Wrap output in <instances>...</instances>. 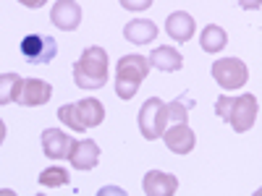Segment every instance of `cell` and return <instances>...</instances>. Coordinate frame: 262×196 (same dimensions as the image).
Returning a JSON list of instances; mask_svg holds the SVG:
<instances>
[{
  "mask_svg": "<svg viewBox=\"0 0 262 196\" xmlns=\"http://www.w3.org/2000/svg\"><path fill=\"white\" fill-rule=\"evenodd\" d=\"M215 113L221 120H226L236 134H244V131H249L254 126L259 105H257L254 94H238V97L221 94L215 100Z\"/></svg>",
  "mask_w": 262,
  "mask_h": 196,
  "instance_id": "1",
  "label": "cell"
},
{
  "mask_svg": "<svg viewBox=\"0 0 262 196\" xmlns=\"http://www.w3.org/2000/svg\"><path fill=\"white\" fill-rule=\"evenodd\" d=\"M74 84L79 89H100L107 84V53L105 47H86L74 63Z\"/></svg>",
  "mask_w": 262,
  "mask_h": 196,
  "instance_id": "2",
  "label": "cell"
},
{
  "mask_svg": "<svg viewBox=\"0 0 262 196\" xmlns=\"http://www.w3.org/2000/svg\"><path fill=\"white\" fill-rule=\"evenodd\" d=\"M149 76V60L144 55H123L116 65V94L121 100H131L137 92L142 81Z\"/></svg>",
  "mask_w": 262,
  "mask_h": 196,
  "instance_id": "3",
  "label": "cell"
},
{
  "mask_svg": "<svg viewBox=\"0 0 262 196\" xmlns=\"http://www.w3.org/2000/svg\"><path fill=\"white\" fill-rule=\"evenodd\" d=\"M58 120L63 126H69L74 131H86V128H95L105 120V107L100 100L95 97H86L79 102H69L58 107Z\"/></svg>",
  "mask_w": 262,
  "mask_h": 196,
  "instance_id": "4",
  "label": "cell"
},
{
  "mask_svg": "<svg viewBox=\"0 0 262 196\" xmlns=\"http://www.w3.org/2000/svg\"><path fill=\"white\" fill-rule=\"evenodd\" d=\"M139 131L147 141H155L163 136V131L168 126V110H165V102L160 97H149L142 110H139Z\"/></svg>",
  "mask_w": 262,
  "mask_h": 196,
  "instance_id": "5",
  "label": "cell"
},
{
  "mask_svg": "<svg viewBox=\"0 0 262 196\" xmlns=\"http://www.w3.org/2000/svg\"><path fill=\"white\" fill-rule=\"evenodd\" d=\"M212 79L215 84H221L223 89H242L249 81V68L242 58H221L212 63Z\"/></svg>",
  "mask_w": 262,
  "mask_h": 196,
  "instance_id": "6",
  "label": "cell"
},
{
  "mask_svg": "<svg viewBox=\"0 0 262 196\" xmlns=\"http://www.w3.org/2000/svg\"><path fill=\"white\" fill-rule=\"evenodd\" d=\"M21 55H24L32 65H48L53 63L55 53H58V45L53 37H42V34H27L24 39H21Z\"/></svg>",
  "mask_w": 262,
  "mask_h": 196,
  "instance_id": "7",
  "label": "cell"
},
{
  "mask_svg": "<svg viewBox=\"0 0 262 196\" xmlns=\"http://www.w3.org/2000/svg\"><path fill=\"white\" fill-rule=\"evenodd\" d=\"M50 97H53V84H48L45 79H24L16 102L21 107H39V105H48Z\"/></svg>",
  "mask_w": 262,
  "mask_h": 196,
  "instance_id": "8",
  "label": "cell"
},
{
  "mask_svg": "<svg viewBox=\"0 0 262 196\" xmlns=\"http://www.w3.org/2000/svg\"><path fill=\"white\" fill-rule=\"evenodd\" d=\"M39 144H42L45 157H50V160H69L74 139L69 134H63L60 128H45V131H42Z\"/></svg>",
  "mask_w": 262,
  "mask_h": 196,
  "instance_id": "9",
  "label": "cell"
},
{
  "mask_svg": "<svg viewBox=\"0 0 262 196\" xmlns=\"http://www.w3.org/2000/svg\"><path fill=\"white\" fill-rule=\"evenodd\" d=\"M163 141L165 146L173 152V155H189V152L196 146V136L194 131L186 123H173L163 131Z\"/></svg>",
  "mask_w": 262,
  "mask_h": 196,
  "instance_id": "10",
  "label": "cell"
},
{
  "mask_svg": "<svg viewBox=\"0 0 262 196\" xmlns=\"http://www.w3.org/2000/svg\"><path fill=\"white\" fill-rule=\"evenodd\" d=\"M50 21L60 32H74L81 24V6L76 0H58L50 11Z\"/></svg>",
  "mask_w": 262,
  "mask_h": 196,
  "instance_id": "11",
  "label": "cell"
},
{
  "mask_svg": "<svg viewBox=\"0 0 262 196\" xmlns=\"http://www.w3.org/2000/svg\"><path fill=\"white\" fill-rule=\"evenodd\" d=\"M142 191H144V196H173L179 191V178L173 173L149 170L142 181Z\"/></svg>",
  "mask_w": 262,
  "mask_h": 196,
  "instance_id": "12",
  "label": "cell"
},
{
  "mask_svg": "<svg viewBox=\"0 0 262 196\" xmlns=\"http://www.w3.org/2000/svg\"><path fill=\"white\" fill-rule=\"evenodd\" d=\"M69 162H71L76 170H92V167L100 162V146H97V141H95V139L74 141L71 155H69Z\"/></svg>",
  "mask_w": 262,
  "mask_h": 196,
  "instance_id": "13",
  "label": "cell"
},
{
  "mask_svg": "<svg viewBox=\"0 0 262 196\" xmlns=\"http://www.w3.org/2000/svg\"><path fill=\"white\" fill-rule=\"evenodd\" d=\"M194 29H196V21L186 11H173L165 18V32L173 42H189L194 37Z\"/></svg>",
  "mask_w": 262,
  "mask_h": 196,
  "instance_id": "14",
  "label": "cell"
},
{
  "mask_svg": "<svg viewBox=\"0 0 262 196\" xmlns=\"http://www.w3.org/2000/svg\"><path fill=\"white\" fill-rule=\"evenodd\" d=\"M147 60H149V68H158V71H163V74H176V71L184 68L181 53H179L176 47H168V45L155 47V50L149 53Z\"/></svg>",
  "mask_w": 262,
  "mask_h": 196,
  "instance_id": "15",
  "label": "cell"
},
{
  "mask_svg": "<svg viewBox=\"0 0 262 196\" xmlns=\"http://www.w3.org/2000/svg\"><path fill=\"white\" fill-rule=\"evenodd\" d=\"M123 37L131 45H147V42H155L158 27H155V21H149V18H134L123 27Z\"/></svg>",
  "mask_w": 262,
  "mask_h": 196,
  "instance_id": "16",
  "label": "cell"
},
{
  "mask_svg": "<svg viewBox=\"0 0 262 196\" xmlns=\"http://www.w3.org/2000/svg\"><path fill=\"white\" fill-rule=\"evenodd\" d=\"M200 45L205 53H221L226 45H228V34L226 29H221L217 24H207L200 34Z\"/></svg>",
  "mask_w": 262,
  "mask_h": 196,
  "instance_id": "17",
  "label": "cell"
},
{
  "mask_svg": "<svg viewBox=\"0 0 262 196\" xmlns=\"http://www.w3.org/2000/svg\"><path fill=\"white\" fill-rule=\"evenodd\" d=\"M21 81H24V79H21L18 74H3V76H0V107L16 102L18 89H21Z\"/></svg>",
  "mask_w": 262,
  "mask_h": 196,
  "instance_id": "18",
  "label": "cell"
},
{
  "mask_svg": "<svg viewBox=\"0 0 262 196\" xmlns=\"http://www.w3.org/2000/svg\"><path fill=\"white\" fill-rule=\"evenodd\" d=\"M71 181V173L66 167H45L39 173V186L42 188H60V186H69Z\"/></svg>",
  "mask_w": 262,
  "mask_h": 196,
  "instance_id": "19",
  "label": "cell"
},
{
  "mask_svg": "<svg viewBox=\"0 0 262 196\" xmlns=\"http://www.w3.org/2000/svg\"><path fill=\"white\" fill-rule=\"evenodd\" d=\"M165 110H168V126H173V123H186V118H189V110H186V105H184L181 100L165 102ZM168 126H165V128H168Z\"/></svg>",
  "mask_w": 262,
  "mask_h": 196,
  "instance_id": "20",
  "label": "cell"
},
{
  "mask_svg": "<svg viewBox=\"0 0 262 196\" xmlns=\"http://www.w3.org/2000/svg\"><path fill=\"white\" fill-rule=\"evenodd\" d=\"M118 3L126 8V11H147L152 6V0H118Z\"/></svg>",
  "mask_w": 262,
  "mask_h": 196,
  "instance_id": "21",
  "label": "cell"
},
{
  "mask_svg": "<svg viewBox=\"0 0 262 196\" xmlns=\"http://www.w3.org/2000/svg\"><path fill=\"white\" fill-rule=\"evenodd\" d=\"M238 6H242L244 11H259L262 8V0H236Z\"/></svg>",
  "mask_w": 262,
  "mask_h": 196,
  "instance_id": "22",
  "label": "cell"
},
{
  "mask_svg": "<svg viewBox=\"0 0 262 196\" xmlns=\"http://www.w3.org/2000/svg\"><path fill=\"white\" fill-rule=\"evenodd\" d=\"M18 3L24 6V8H42V6L48 3V0H18Z\"/></svg>",
  "mask_w": 262,
  "mask_h": 196,
  "instance_id": "23",
  "label": "cell"
},
{
  "mask_svg": "<svg viewBox=\"0 0 262 196\" xmlns=\"http://www.w3.org/2000/svg\"><path fill=\"white\" fill-rule=\"evenodd\" d=\"M6 131H8V128H6V123H3V120H0V144H3V141H6Z\"/></svg>",
  "mask_w": 262,
  "mask_h": 196,
  "instance_id": "24",
  "label": "cell"
}]
</instances>
